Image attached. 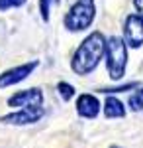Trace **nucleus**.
Returning <instances> with one entry per match:
<instances>
[{
  "instance_id": "1",
  "label": "nucleus",
  "mask_w": 143,
  "mask_h": 148,
  "mask_svg": "<svg viewBox=\"0 0 143 148\" xmlns=\"http://www.w3.org/2000/svg\"><path fill=\"white\" fill-rule=\"evenodd\" d=\"M104 49H106V38L102 32H92L88 34L80 46L75 49L73 59H71V69L77 75H88L98 67L100 59L104 57Z\"/></svg>"
},
{
  "instance_id": "2",
  "label": "nucleus",
  "mask_w": 143,
  "mask_h": 148,
  "mask_svg": "<svg viewBox=\"0 0 143 148\" xmlns=\"http://www.w3.org/2000/svg\"><path fill=\"white\" fill-rule=\"evenodd\" d=\"M104 57H106V69L110 73L112 79H121L125 67H127V46L120 36H112L110 40H106V49H104Z\"/></svg>"
},
{
  "instance_id": "3",
  "label": "nucleus",
  "mask_w": 143,
  "mask_h": 148,
  "mask_svg": "<svg viewBox=\"0 0 143 148\" xmlns=\"http://www.w3.org/2000/svg\"><path fill=\"white\" fill-rule=\"evenodd\" d=\"M96 18L94 0H75V4L65 14V28L69 32H84Z\"/></svg>"
},
{
  "instance_id": "4",
  "label": "nucleus",
  "mask_w": 143,
  "mask_h": 148,
  "mask_svg": "<svg viewBox=\"0 0 143 148\" xmlns=\"http://www.w3.org/2000/svg\"><path fill=\"white\" fill-rule=\"evenodd\" d=\"M43 116H45L43 107H24V109H18L14 113L2 114L0 116V123L14 125V126H26V125H33L37 121H41Z\"/></svg>"
},
{
  "instance_id": "5",
  "label": "nucleus",
  "mask_w": 143,
  "mask_h": 148,
  "mask_svg": "<svg viewBox=\"0 0 143 148\" xmlns=\"http://www.w3.org/2000/svg\"><path fill=\"white\" fill-rule=\"evenodd\" d=\"M39 65L37 59L33 61H28V63H22V65H16V67H10L6 71L0 73V89H6V87H12V85H18L22 83L24 79H28L33 73V69Z\"/></svg>"
},
{
  "instance_id": "6",
  "label": "nucleus",
  "mask_w": 143,
  "mask_h": 148,
  "mask_svg": "<svg viewBox=\"0 0 143 148\" xmlns=\"http://www.w3.org/2000/svg\"><path fill=\"white\" fill-rule=\"evenodd\" d=\"M123 42L130 47H141L143 46V20L137 14H130L123 20Z\"/></svg>"
},
{
  "instance_id": "7",
  "label": "nucleus",
  "mask_w": 143,
  "mask_h": 148,
  "mask_svg": "<svg viewBox=\"0 0 143 148\" xmlns=\"http://www.w3.org/2000/svg\"><path fill=\"white\" fill-rule=\"evenodd\" d=\"M8 107L24 109V107H43V91L39 87H32L26 91H16L8 97Z\"/></svg>"
},
{
  "instance_id": "8",
  "label": "nucleus",
  "mask_w": 143,
  "mask_h": 148,
  "mask_svg": "<svg viewBox=\"0 0 143 148\" xmlns=\"http://www.w3.org/2000/svg\"><path fill=\"white\" fill-rule=\"evenodd\" d=\"M100 113V101L90 95V93H82L77 99V114L82 119H96Z\"/></svg>"
},
{
  "instance_id": "9",
  "label": "nucleus",
  "mask_w": 143,
  "mask_h": 148,
  "mask_svg": "<svg viewBox=\"0 0 143 148\" xmlns=\"http://www.w3.org/2000/svg\"><path fill=\"white\" fill-rule=\"evenodd\" d=\"M104 116L106 119H123L125 116V105L118 97H108L104 101Z\"/></svg>"
},
{
  "instance_id": "10",
  "label": "nucleus",
  "mask_w": 143,
  "mask_h": 148,
  "mask_svg": "<svg viewBox=\"0 0 143 148\" xmlns=\"http://www.w3.org/2000/svg\"><path fill=\"white\" fill-rule=\"evenodd\" d=\"M57 91H59V97L63 101H71L75 97V87L71 83H67V81H59L57 83Z\"/></svg>"
},
{
  "instance_id": "11",
  "label": "nucleus",
  "mask_w": 143,
  "mask_h": 148,
  "mask_svg": "<svg viewBox=\"0 0 143 148\" xmlns=\"http://www.w3.org/2000/svg\"><path fill=\"white\" fill-rule=\"evenodd\" d=\"M130 107H132V111H141L143 109V85L130 97Z\"/></svg>"
},
{
  "instance_id": "12",
  "label": "nucleus",
  "mask_w": 143,
  "mask_h": 148,
  "mask_svg": "<svg viewBox=\"0 0 143 148\" xmlns=\"http://www.w3.org/2000/svg\"><path fill=\"white\" fill-rule=\"evenodd\" d=\"M61 0H39V12H41V20L49 22V12L53 4H59Z\"/></svg>"
},
{
  "instance_id": "13",
  "label": "nucleus",
  "mask_w": 143,
  "mask_h": 148,
  "mask_svg": "<svg viewBox=\"0 0 143 148\" xmlns=\"http://www.w3.org/2000/svg\"><path fill=\"white\" fill-rule=\"evenodd\" d=\"M139 83L137 81H132V83H125V85H120V87H108V89H98L100 93H121V91H130V89H135Z\"/></svg>"
},
{
  "instance_id": "14",
  "label": "nucleus",
  "mask_w": 143,
  "mask_h": 148,
  "mask_svg": "<svg viewBox=\"0 0 143 148\" xmlns=\"http://www.w3.org/2000/svg\"><path fill=\"white\" fill-rule=\"evenodd\" d=\"M28 0H0V10H10V8H20Z\"/></svg>"
},
{
  "instance_id": "15",
  "label": "nucleus",
  "mask_w": 143,
  "mask_h": 148,
  "mask_svg": "<svg viewBox=\"0 0 143 148\" xmlns=\"http://www.w3.org/2000/svg\"><path fill=\"white\" fill-rule=\"evenodd\" d=\"M133 6H135V10H137V16L143 20V0H133Z\"/></svg>"
},
{
  "instance_id": "16",
  "label": "nucleus",
  "mask_w": 143,
  "mask_h": 148,
  "mask_svg": "<svg viewBox=\"0 0 143 148\" xmlns=\"http://www.w3.org/2000/svg\"><path fill=\"white\" fill-rule=\"evenodd\" d=\"M110 148H120V146H110Z\"/></svg>"
}]
</instances>
